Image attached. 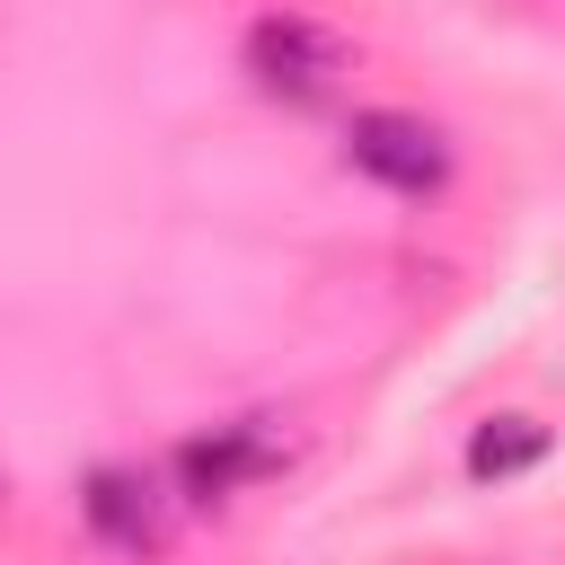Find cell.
Segmentation results:
<instances>
[{
    "label": "cell",
    "mask_w": 565,
    "mask_h": 565,
    "mask_svg": "<svg viewBox=\"0 0 565 565\" xmlns=\"http://www.w3.org/2000/svg\"><path fill=\"white\" fill-rule=\"evenodd\" d=\"M344 168L388 185V194H441L450 185V141H441V124H424L406 106H362L344 124Z\"/></svg>",
    "instance_id": "7a4b0ae2"
},
{
    "label": "cell",
    "mask_w": 565,
    "mask_h": 565,
    "mask_svg": "<svg viewBox=\"0 0 565 565\" xmlns=\"http://www.w3.org/2000/svg\"><path fill=\"white\" fill-rule=\"evenodd\" d=\"M556 441H547V424L539 415H494V424H477L468 433V477L477 486H503V477H521V468H539Z\"/></svg>",
    "instance_id": "5b68a950"
},
{
    "label": "cell",
    "mask_w": 565,
    "mask_h": 565,
    "mask_svg": "<svg viewBox=\"0 0 565 565\" xmlns=\"http://www.w3.org/2000/svg\"><path fill=\"white\" fill-rule=\"evenodd\" d=\"M265 468H282V433H274L265 415L212 424V433L177 441V494H185V503H221V494H238V486L265 477Z\"/></svg>",
    "instance_id": "3957f363"
},
{
    "label": "cell",
    "mask_w": 565,
    "mask_h": 565,
    "mask_svg": "<svg viewBox=\"0 0 565 565\" xmlns=\"http://www.w3.org/2000/svg\"><path fill=\"white\" fill-rule=\"evenodd\" d=\"M79 512H88V530H97L106 547H124V556H159V547H168V494H159V477H141V468H88Z\"/></svg>",
    "instance_id": "277c9868"
},
{
    "label": "cell",
    "mask_w": 565,
    "mask_h": 565,
    "mask_svg": "<svg viewBox=\"0 0 565 565\" xmlns=\"http://www.w3.org/2000/svg\"><path fill=\"white\" fill-rule=\"evenodd\" d=\"M238 62H247V79H256L265 97H282V106H327V97L344 88V71H353V44H344L335 26H318V18H300V9H265V18L247 26Z\"/></svg>",
    "instance_id": "6da1fadb"
}]
</instances>
